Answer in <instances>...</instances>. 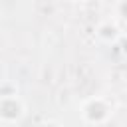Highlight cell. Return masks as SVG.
I'll return each mask as SVG.
<instances>
[{
	"mask_svg": "<svg viewBox=\"0 0 127 127\" xmlns=\"http://www.w3.org/2000/svg\"><path fill=\"white\" fill-rule=\"evenodd\" d=\"M109 115H111V107L103 97H91L81 105V117L87 123L99 125V123L107 121Z\"/></svg>",
	"mask_w": 127,
	"mask_h": 127,
	"instance_id": "1",
	"label": "cell"
},
{
	"mask_svg": "<svg viewBox=\"0 0 127 127\" xmlns=\"http://www.w3.org/2000/svg\"><path fill=\"white\" fill-rule=\"evenodd\" d=\"M6 95H16V87L14 85H0V97H6Z\"/></svg>",
	"mask_w": 127,
	"mask_h": 127,
	"instance_id": "4",
	"label": "cell"
},
{
	"mask_svg": "<svg viewBox=\"0 0 127 127\" xmlns=\"http://www.w3.org/2000/svg\"><path fill=\"white\" fill-rule=\"evenodd\" d=\"M97 38L103 40V42H115V40L121 38V32H119V28H117L115 24L103 22V24H99V28H97Z\"/></svg>",
	"mask_w": 127,
	"mask_h": 127,
	"instance_id": "3",
	"label": "cell"
},
{
	"mask_svg": "<svg viewBox=\"0 0 127 127\" xmlns=\"http://www.w3.org/2000/svg\"><path fill=\"white\" fill-rule=\"evenodd\" d=\"M117 14L123 16V18H127V0H121V2H119V6H117Z\"/></svg>",
	"mask_w": 127,
	"mask_h": 127,
	"instance_id": "5",
	"label": "cell"
},
{
	"mask_svg": "<svg viewBox=\"0 0 127 127\" xmlns=\"http://www.w3.org/2000/svg\"><path fill=\"white\" fill-rule=\"evenodd\" d=\"M24 115V103L18 95H6L0 97V119L6 123H14Z\"/></svg>",
	"mask_w": 127,
	"mask_h": 127,
	"instance_id": "2",
	"label": "cell"
},
{
	"mask_svg": "<svg viewBox=\"0 0 127 127\" xmlns=\"http://www.w3.org/2000/svg\"><path fill=\"white\" fill-rule=\"evenodd\" d=\"M75 2H81V0H75Z\"/></svg>",
	"mask_w": 127,
	"mask_h": 127,
	"instance_id": "7",
	"label": "cell"
},
{
	"mask_svg": "<svg viewBox=\"0 0 127 127\" xmlns=\"http://www.w3.org/2000/svg\"><path fill=\"white\" fill-rule=\"evenodd\" d=\"M38 127H62V125L56 123V121H44V123H40Z\"/></svg>",
	"mask_w": 127,
	"mask_h": 127,
	"instance_id": "6",
	"label": "cell"
}]
</instances>
